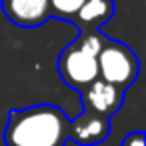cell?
<instances>
[{
	"instance_id": "obj_1",
	"label": "cell",
	"mask_w": 146,
	"mask_h": 146,
	"mask_svg": "<svg viewBox=\"0 0 146 146\" xmlns=\"http://www.w3.org/2000/svg\"><path fill=\"white\" fill-rule=\"evenodd\" d=\"M66 114L52 104L12 110L4 130L6 146H64L68 140Z\"/></svg>"
},
{
	"instance_id": "obj_2",
	"label": "cell",
	"mask_w": 146,
	"mask_h": 146,
	"mask_svg": "<svg viewBox=\"0 0 146 146\" xmlns=\"http://www.w3.org/2000/svg\"><path fill=\"white\" fill-rule=\"evenodd\" d=\"M98 62V78L110 82L118 88L130 86L138 74V58L130 48L120 42L106 40L100 54L96 56Z\"/></svg>"
},
{
	"instance_id": "obj_3",
	"label": "cell",
	"mask_w": 146,
	"mask_h": 146,
	"mask_svg": "<svg viewBox=\"0 0 146 146\" xmlns=\"http://www.w3.org/2000/svg\"><path fill=\"white\" fill-rule=\"evenodd\" d=\"M58 72L68 86L84 90L98 78V62L96 56L84 52L76 42H72L68 48L62 50L58 58Z\"/></svg>"
},
{
	"instance_id": "obj_4",
	"label": "cell",
	"mask_w": 146,
	"mask_h": 146,
	"mask_svg": "<svg viewBox=\"0 0 146 146\" xmlns=\"http://www.w3.org/2000/svg\"><path fill=\"white\" fill-rule=\"evenodd\" d=\"M80 100L84 104V110L100 114V116H112L122 106V88L104 82L102 78H96L90 82L84 90H80Z\"/></svg>"
},
{
	"instance_id": "obj_5",
	"label": "cell",
	"mask_w": 146,
	"mask_h": 146,
	"mask_svg": "<svg viewBox=\"0 0 146 146\" xmlns=\"http://www.w3.org/2000/svg\"><path fill=\"white\" fill-rule=\"evenodd\" d=\"M110 132V124L106 116L94 114L84 110L68 124V138H72L80 146H94L102 144Z\"/></svg>"
},
{
	"instance_id": "obj_6",
	"label": "cell",
	"mask_w": 146,
	"mask_h": 146,
	"mask_svg": "<svg viewBox=\"0 0 146 146\" xmlns=\"http://www.w3.org/2000/svg\"><path fill=\"white\" fill-rule=\"evenodd\" d=\"M4 14L18 26H38L50 16L48 0H2Z\"/></svg>"
},
{
	"instance_id": "obj_7",
	"label": "cell",
	"mask_w": 146,
	"mask_h": 146,
	"mask_svg": "<svg viewBox=\"0 0 146 146\" xmlns=\"http://www.w3.org/2000/svg\"><path fill=\"white\" fill-rule=\"evenodd\" d=\"M114 14V2L112 0H86L76 12V22L84 30H96L100 28L110 16Z\"/></svg>"
},
{
	"instance_id": "obj_8",
	"label": "cell",
	"mask_w": 146,
	"mask_h": 146,
	"mask_svg": "<svg viewBox=\"0 0 146 146\" xmlns=\"http://www.w3.org/2000/svg\"><path fill=\"white\" fill-rule=\"evenodd\" d=\"M104 42H106V38H104L98 30H84V32L78 36V40H76V44H78L84 52H88V54H92V56H98V54H100Z\"/></svg>"
},
{
	"instance_id": "obj_9",
	"label": "cell",
	"mask_w": 146,
	"mask_h": 146,
	"mask_svg": "<svg viewBox=\"0 0 146 146\" xmlns=\"http://www.w3.org/2000/svg\"><path fill=\"white\" fill-rule=\"evenodd\" d=\"M84 2L86 0H48V6L54 12V16L70 18V16H76V12Z\"/></svg>"
},
{
	"instance_id": "obj_10",
	"label": "cell",
	"mask_w": 146,
	"mask_h": 146,
	"mask_svg": "<svg viewBox=\"0 0 146 146\" xmlns=\"http://www.w3.org/2000/svg\"><path fill=\"white\" fill-rule=\"evenodd\" d=\"M122 146H144V134L142 132H132L122 140Z\"/></svg>"
}]
</instances>
